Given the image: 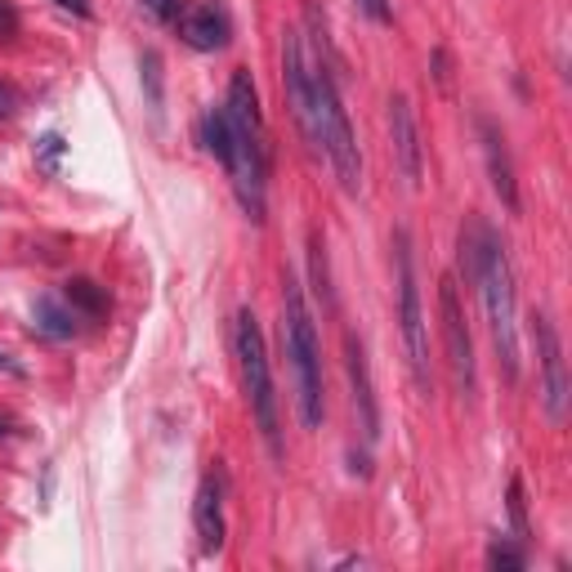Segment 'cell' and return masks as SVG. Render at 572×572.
<instances>
[{
	"label": "cell",
	"mask_w": 572,
	"mask_h": 572,
	"mask_svg": "<svg viewBox=\"0 0 572 572\" xmlns=\"http://www.w3.org/2000/svg\"><path fill=\"white\" fill-rule=\"evenodd\" d=\"M143 10L157 18V23H170V18H179V10H183V0H143Z\"/></svg>",
	"instance_id": "cell-19"
},
{
	"label": "cell",
	"mask_w": 572,
	"mask_h": 572,
	"mask_svg": "<svg viewBox=\"0 0 572 572\" xmlns=\"http://www.w3.org/2000/svg\"><path fill=\"white\" fill-rule=\"evenodd\" d=\"M233 349H238V367H242V385H246V403L255 411L259 438L269 447L274 461H282V425H278V394H274V371H269V354H264V335L251 309L238 314L233 322Z\"/></svg>",
	"instance_id": "cell-4"
},
{
	"label": "cell",
	"mask_w": 572,
	"mask_h": 572,
	"mask_svg": "<svg viewBox=\"0 0 572 572\" xmlns=\"http://www.w3.org/2000/svg\"><path fill=\"white\" fill-rule=\"evenodd\" d=\"M179 36L193 50H224L228 46V36H233V27H228V14L219 5H211V0H202V5L193 10H183L179 14Z\"/></svg>",
	"instance_id": "cell-11"
},
{
	"label": "cell",
	"mask_w": 572,
	"mask_h": 572,
	"mask_svg": "<svg viewBox=\"0 0 572 572\" xmlns=\"http://www.w3.org/2000/svg\"><path fill=\"white\" fill-rule=\"evenodd\" d=\"M63 157H67V143H63V135H46L41 143H36V166H41L46 175H59Z\"/></svg>",
	"instance_id": "cell-16"
},
{
	"label": "cell",
	"mask_w": 572,
	"mask_h": 572,
	"mask_svg": "<svg viewBox=\"0 0 572 572\" xmlns=\"http://www.w3.org/2000/svg\"><path fill=\"white\" fill-rule=\"evenodd\" d=\"M0 371H10V376H18V380H23V376H27V371H23V367H18V363H10V354H0Z\"/></svg>",
	"instance_id": "cell-27"
},
{
	"label": "cell",
	"mask_w": 572,
	"mask_h": 572,
	"mask_svg": "<svg viewBox=\"0 0 572 572\" xmlns=\"http://www.w3.org/2000/svg\"><path fill=\"white\" fill-rule=\"evenodd\" d=\"M224 117L233 126V157H228V179H233V193L242 202V211L264 224V179H269V130L259 117V99H255V81L251 72H233L228 81V99H224Z\"/></svg>",
	"instance_id": "cell-1"
},
{
	"label": "cell",
	"mask_w": 572,
	"mask_h": 572,
	"mask_svg": "<svg viewBox=\"0 0 572 572\" xmlns=\"http://www.w3.org/2000/svg\"><path fill=\"white\" fill-rule=\"evenodd\" d=\"M487 563H492V568H506V572H519V568H523V555H519L514 546H501V542H497V546L487 550Z\"/></svg>",
	"instance_id": "cell-18"
},
{
	"label": "cell",
	"mask_w": 572,
	"mask_h": 572,
	"mask_svg": "<svg viewBox=\"0 0 572 572\" xmlns=\"http://www.w3.org/2000/svg\"><path fill=\"white\" fill-rule=\"evenodd\" d=\"M76 314L67 300H54V295H41L31 304V327L41 331V335H50V340H72L76 335Z\"/></svg>",
	"instance_id": "cell-14"
},
{
	"label": "cell",
	"mask_w": 572,
	"mask_h": 572,
	"mask_svg": "<svg viewBox=\"0 0 572 572\" xmlns=\"http://www.w3.org/2000/svg\"><path fill=\"white\" fill-rule=\"evenodd\" d=\"M314 278H318V295L331 304V287H327V259H322V238L314 233Z\"/></svg>",
	"instance_id": "cell-21"
},
{
	"label": "cell",
	"mask_w": 572,
	"mask_h": 572,
	"mask_svg": "<svg viewBox=\"0 0 572 572\" xmlns=\"http://www.w3.org/2000/svg\"><path fill=\"white\" fill-rule=\"evenodd\" d=\"M532 335H537V358H542V403L546 416L559 425L568 416V367H563V345H559V331L546 314L532 318Z\"/></svg>",
	"instance_id": "cell-8"
},
{
	"label": "cell",
	"mask_w": 572,
	"mask_h": 572,
	"mask_svg": "<svg viewBox=\"0 0 572 572\" xmlns=\"http://www.w3.org/2000/svg\"><path fill=\"white\" fill-rule=\"evenodd\" d=\"M390 135H394V157H398V170L411 188H421V175H425V148H421V130H416V117H411V103L403 94L390 99Z\"/></svg>",
	"instance_id": "cell-9"
},
{
	"label": "cell",
	"mask_w": 572,
	"mask_h": 572,
	"mask_svg": "<svg viewBox=\"0 0 572 572\" xmlns=\"http://www.w3.org/2000/svg\"><path fill=\"white\" fill-rule=\"evenodd\" d=\"M54 5H63V10H72V14H90V5H86V0H54Z\"/></svg>",
	"instance_id": "cell-26"
},
{
	"label": "cell",
	"mask_w": 572,
	"mask_h": 572,
	"mask_svg": "<svg viewBox=\"0 0 572 572\" xmlns=\"http://www.w3.org/2000/svg\"><path fill=\"white\" fill-rule=\"evenodd\" d=\"M479 139H483V162H487L492 193H497V198H501V206L514 215V211H519V183H514V162H510L506 135L497 130V122L479 117Z\"/></svg>",
	"instance_id": "cell-10"
},
{
	"label": "cell",
	"mask_w": 572,
	"mask_h": 572,
	"mask_svg": "<svg viewBox=\"0 0 572 572\" xmlns=\"http://www.w3.org/2000/svg\"><path fill=\"white\" fill-rule=\"evenodd\" d=\"M282 345L291 358V376H295V407L304 430H318L327 403H322V349H318V331L309 318V304H304L300 282L287 274L282 282Z\"/></svg>",
	"instance_id": "cell-2"
},
{
	"label": "cell",
	"mask_w": 572,
	"mask_h": 572,
	"mask_svg": "<svg viewBox=\"0 0 572 572\" xmlns=\"http://www.w3.org/2000/svg\"><path fill=\"white\" fill-rule=\"evenodd\" d=\"M14 31H18V10L10 5V0H0V41L14 36Z\"/></svg>",
	"instance_id": "cell-23"
},
{
	"label": "cell",
	"mask_w": 572,
	"mask_h": 572,
	"mask_svg": "<svg viewBox=\"0 0 572 572\" xmlns=\"http://www.w3.org/2000/svg\"><path fill=\"white\" fill-rule=\"evenodd\" d=\"M345 367H349V385H354V407H358L363 434L376 438L380 434V411H376V394H371V376H367V358H363L358 335H345Z\"/></svg>",
	"instance_id": "cell-12"
},
{
	"label": "cell",
	"mask_w": 572,
	"mask_h": 572,
	"mask_svg": "<svg viewBox=\"0 0 572 572\" xmlns=\"http://www.w3.org/2000/svg\"><path fill=\"white\" fill-rule=\"evenodd\" d=\"M0 434H10V425H5V421H0Z\"/></svg>",
	"instance_id": "cell-28"
},
{
	"label": "cell",
	"mask_w": 572,
	"mask_h": 572,
	"mask_svg": "<svg viewBox=\"0 0 572 572\" xmlns=\"http://www.w3.org/2000/svg\"><path fill=\"white\" fill-rule=\"evenodd\" d=\"M358 10H363L371 23H390V0H358Z\"/></svg>",
	"instance_id": "cell-24"
},
{
	"label": "cell",
	"mask_w": 572,
	"mask_h": 572,
	"mask_svg": "<svg viewBox=\"0 0 572 572\" xmlns=\"http://www.w3.org/2000/svg\"><path fill=\"white\" fill-rule=\"evenodd\" d=\"M314 152L331 162L340 188L349 198L363 193V152H358V139L349 130V117H345V103H340V90L331 81V67L327 59H318V143Z\"/></svg>",
	"instance_id": "cell-5"
},
{
	"label": "cell",
	"mask_w": 572,
	"mask_h": 572,
	"mask_svg": "<svg viewBox=\"0 0 572 572\" xmlns=\"http://www.w3.org/2000/svg\"><path fill=\"white\" fill-rule=\"evenodd\" d=\"M143 76H148V99L152 107L162 103V76H157V54H143Z\"/></svg>",
	"instance_id": "cell-20"
},
{
	"label": "cell",
	"mask_w": 572,
	"mask_h": 572,
	"mask_svg": "<svg viewBox=\"0 0 572 572\" xmlns=\"http://www.w3.org/2000/svg\"><path fill=\"white\" fill-rule=\"evenodd\" d=\"M63 300L72 304L81 318H90V322H99V318H107V309H112V300H107V291L94 282V278H67L63 282Z\"/></svg>",
	"instance_id": "cell-15"
},
{
	"label": "cell",
	"mask_w": 572,
	"mask_h": 572,
	"mask_svg": "<svg viewBox=\"0 0 572 572\" xmlns=\"http://www.w3.org/2000/svg\"><path fill=\"white\" fill-rule=\"evenodd\" d=\"M14 112H18V94H14L5 81H0V122H10Z\"/></svg>",
	"instance_id": "cell-25"
},
{
	"label": "cell",
	"mask_w": 572,
	"mask_h": 572,
	"mask_svg": "<svg viewBox=\"0 0 572 572\" xmlns=\"http://www.w3.org/2000/svg\"><path fill=\"white\" fill-rule=\"evenodd\" d=\"M510 519H514V532H519V537H527V501H523V483H519V479L510 483Z\"/></svg>",
	"instance_id": "cell-17"
},
{
	"label": "cell",
	"mask_w": 572,
	"mask_h": 572,
	"mask_svg": "<svg viewBox=\"0 0 572 572\" xmlns=\"http://www.w3.org/2000/svg\"><path fill=\"white\" fill-rule=\"evenodd\" d=\"M434 81L452 94V54L447 50H434Z\"/></svg>",
	"instance_id": "cell-22"
},
{
	"label": "cell",
	"mask_w": 572,
	"mask_h": 572,
	"mask_svg": "<svg viewBox=\"0 0 572 572\" xmlns=\"http://www.w3.org/2000/svg\"><path fill=\"white\" fill-rule=\"evenodd\" d=\"M438 318H443V345H447V371H452V385L461 398L474 394V340L466 327V309H461V295H456V282L443 278L438 282Z\"/></svg>",
	"instance_id": "cell-7"
},
{
	"label": "cell",
	"mask_w": 572,
	"mask_h": 572,
	"mask_svg": "<svg viewBox=\"0 0 572 572\" xmlns=\"http://www.w3.org/2000/svg\"><path fill=\"white\" fill-rule=\"evenodd\" d=\"M193 523H198L202 550H219V546H224V506H219V483H215V479H206V483L198 487Z\"/></svg>",
	"instance_id": "cell-13"
},
{
	"label": "cell",
	"mask_w": 572,
	"mask_h": 572,
	"mask_svg": "<svg viewBox=\"0 0 572 572\" xmlns=\"http://www.w3.org/2000/svg\"><path fill=\"white\" fill-rule=\"evenodd\" d=\"M394 259H398V327H403V345L407 363L421 394H430L434 376H430V340H425V314H421V291H416V259H411V238L407 228L394 233Z\"/></svg>",
	"instance_id": "cell-6"
},
{
	"label": "cell",
	"mask_w": 572,
	"mask_h": 572,
	"mask_svg": "<svg viewBox=\"0 0 572 572\" xmlns=\"http://www.w3.org/2000/svg\"><path fill=\"white\" fill-rule=\"evenodd\" d=\"M474 287L483 295L487 309V327H492V345H497L501 371L506 380H519V304H514V274L501 238L483 224L479 233V269H474Z\"/></svg>",
	"instance_id": "cell-3"
}]
</instances>
